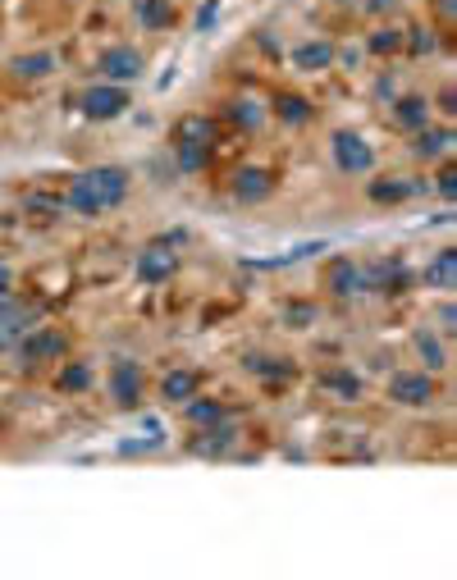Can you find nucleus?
<instances>
[{"instance_id":"nucleus-14","label":"nucleus","mask_w":457,"mask_h":580,"mask_svg":"<svg viewBox=\"0 0 457 580\" xmlns=\"http://www.w3.org/2000/svg\"><path fill=\"white\" fill-rule=\"evenodd\" d=\"M448 146H453V128H430V124L416 128V142H411V151H416L421 161H439Z\"/></svg>"},{"instance_id":"nucleus-8","label":"nucleus","mask_w":457,"mask_h":580,"mask_svg":"<svg viewBox=\"0 0 457 580\" xmlns=\"http://www.w3.org/2000/svg\"><path fill=\"white\" fill-rule=\"evenodd\" d=\"M32 306H23V302H14V297H0V352L5 347H14L23 334H28V325H32Z\"/></svg>"},{"instance_id":"nucleus-10","label":"nucleus","mask_w":457,"mask_h":580,"mask_svg":"<svg viewBox=\"0 0 457 580\" xmlns=\"http://www.w3.org/2000/svg\"><path fill=\"white\" fill-rule=\"evenodd\" d=\"M110 394H114V402H120V407H137V398H142V370L133 361H120V366L110 370Z\"/></svg>"},{"instance_id":"nucleus-5","label":"nucleus","mask_w":457,"mask_h":580,"mask_svg":"<svg viewBox=\"0 0 457 580\" xmlns=\"http://www.w3.org/2000/svg\"><path fill=\"white\" fill-rule=\"evenodd\" d=\"M389 398L403 402V407H426V402H435V379H430V370H403V375H394V379H389Z\"/></svg>"},{"instance_id":"nucleus-28","label":"nucleus","mask_w":457,"mask_h":580,"mask_svg":"<svg viewBox=\"0 0 457 580\" xmlns=\"http://www.w3.org/2000/svg\"><path fill=\"white\" fill-rule=\"evenodd\" d=\"M403 46V32H389V28H379L375 37H370V51L375 55H389V51H398Z\"/></svg>"},{"instance_id":"nucleus-7","label":"nucleus","mask_w":457,"mask_h":580,"mask_svg":"<svg viewBox=\"0 0 457 580\" xmlns=\"http://www.w3.org/2000/svg\"><path fill=\"white\" fill-rule=\"evenodd\" d=\"M325 288L334 297H353V293H366V275H361V265L348 261V256H334L329 269H325Z\"/></svg>"},{"instance_id":"nucleus-20","label":"nucleus","mask_w":457,"mask_h":580,"mask_svg":"<svg viewBox=\"0 0 457 580\" xmlns=\"http://www.w3.org/2000/svg\"><path fill=\"white\" fill-rule=\"evenodd\" d=\"M228 443H234V430H228V425L220 420V425H206V435H202V439H197L193 448H197L202 457H220V452H224Z\"/></svg>"},{"instance_id":"nucleus-29","label":"nucleus","mask_w":457,"mask_h":580,"mask_svg":"<svg viewBox=\"0 0 457 580\" xmlns=\"http://www.w3.org/2000/svg\"><path fill=\"white\" fill-rule=\"evenodd\" d=\"M435 32H426V28H411V55H435Z\"/></svg>"},{"instance_id":"nucleus-11","label":"nucleus","mask_w":457,"mask_h":580,"mask_svg":"<svg viewBox=\"0 0 457 580\" xmlns=\"http://www.w3.org/2000/svg\"><path fill=\"white\" fill-rule=\"evenodd\" d=\"M215 142V124L206 114H183L174 128V146H211Z\"/></svg>"},{"instance_id":"nucleus-23","label":"nucleus","mask_w":457,"mask_h":580,"mask_svg":"<svg viewBox=\"0 0 457 580\" xmlns=\"http://www.w3.org/2000/svg\"><path fill=\"white\" fill-rule=\"evenodd\" d=\"M275 114H279L284 124H307V120H312V105L302 101V96H293V92H284V96L275 101Z\"/></svg>"},{"instance_id":"nucleus-26","label":"nucleus","mask_w":457,"mask_h":580,"mask_svg":"<svg viewBox=\"0 0 457 580\" xmlns=\"http://www.w3.org/2000/svg\"><path fill=\"white\" fill-rule=\"evenodd\" d=\"M320 384H325V389H338L343 398H357V394H361V379H357V375H338V370H329V375H320Z\"/></svg>"},{"instance_id":"nucleus-34","label":"nucleus","mask_w":457,"mask_h":580,"mask_svg":"<svg viewBox=\"0 0 457 580\" xmlns=\"http://www.w3.org/2000/svg\"><path fill=\"white\" fill-rule=\"evenodd\" d=\"M361 5H366L370 14H389V10L398 5V0H361Z\"/></svg>"},{"instance_id":"nucleus-25","label":"nucleus","mask_w":457,"mask_h":580,"mask_svg":"<svg viewBox=\"0 0 457 580\" xmlns=\"http://www.w3.org/2000/svg\"><path fill=\"white\" fill-rule=\"evenodd\" d=\"M51 69H55L51 55H19V60H14V73H19V79H46Z\"/></svg>"},{"instance_id":"nucleus-35","label":"nucleus","mask_w":457,"mask_h":580,"mask_svg":"<svg viewBox=\"0 0 457 580\" xmlns=\"http://www.w3.org/2000/svg\"><path fill=\"white\" fill-rule=\"evenodd\" d=\"M0 297H10V269L0 265Z\"/></svg>"},{"instance_id":"nucleus-22","label":"nucleus","mask_w":457,"mask_h":580,"mask_svg":"<svg viewBox=\"0 0 457 580\" xmlns=\"http://www.w3.org/2000/svg\"><path fill=\"white\" fill-rule=\"evenodd\" d=\"M187 420L206 430V425H220V420H224V407L211 402V398H197V394H193V398H187Z\"/></svg>"},{"instance_id":"nucleus-18","label":"nucleus","mask_w":457,"mask_h":580,"mask_svg":"<svg viewBox=\"0 0 457 580\" xmlns=\"http://www.w3.org/2000/svg\"><path fill=\"white\" fill-rule=\"evenodd\" d=\"M411 183H403V178H375L370 183V202H379V206H398V202H407L411 197Z\"/></svg>"},{"instance_id":"nucleus-6","label":"nucleus","mask_w":457,"mask_h":580,"mask_svg":"<svg viewBox=\"0 0 457 580\" xmlns=\"http://www.w3.org/2000/svg\"><path fill=\"white\" fill-rule=\"evenodd\" d=\"M174 269H179V256L170 252V243H151L137 256V279L142 284H165V279H174Z\"/></svg>"},{"instance_id":"nucleus-24","label":"nucleus","mask_w":457,"mask_h":580,"mask_svg":"<svg viewBox=\"0 0 457 580\" xmlns=\"http://www.w3.org/2000/svg\"><path fill=\"white\" fill-rule=\"evenodd\" d=\"M60 389H64V394H83V389H92V370H87L83 361L64 366V370H60Z\"/></svg>"},{"instance_id":"nucleus-33","label":"nucleus","mask_w":457,"mask_h":580,"mask_svg":"<svg viewBox=\"0 0 457 580\" xmlns=\"http://www.w3.org/2000/svg\"><path fill=\"white\" fill-rule=\"evenodd\" d=\"M453 325H457V311H453V302H444V306H439V329L453 334Z\"/></svg>"},{"instance_id":"nucleus-2","label":"nucleus","mask_w":457,"mask_h":580,"mask_svg":"<svg viewBox=\"0 0 457 580\" xmlns=\"http://www.w3.org/2000/svg\"><path fill=\"white\" fill-rule=\"evenodd\" d=\"M79 110L87 114V120H96V124L120 120V114L129 110V92H124L120 83H96V87H87V92L79 96Z\"/></svg>"},{"instance_id":"nucleus-13","label":"nucleus","mask_w":457,"mask_h":580,"mask_svg":"<svg viewBox=\"0 0 457 580\" xmlns=\"http://www.w3.org/2000/svg\"><path fill=\"white\" fill-rule=\"evenodd\" d=\"M270 187H275V178L252 165V170H238V178H234V197H238V202H265V197H270Z\"/></svg>"},{"instance_id":"nucleus-4","label":"nucleus","mask_w":457,"mask_h":580,"mask_svg":"<svg viewBox=\"0 0 457 580\" xmlns=\"http://www.w3.org/2000/svg\"><path fill=\"white\" fill-rule=\"evenodd\" d=\"M96 69H101V79L105 83H133V79H142V51H133V46H105L101 51V60H96Z\"/></svg>"},{"instance_id":"nucleus-21","label":"nucleus","mask_w":457,"mask_h":580,"mask_svg":"<svg viewBox=\"0 0 457 580\" xmlns=\"http://www.w3.org/2000/svg\"><path fill=\"white\" fill-rule=\"evenodd\" d=\"M416 352H421V361H426L430 370H444V366H448L444 343H439V334H430V329H421V334H416Z\"/></svg>"},{"instance_id":"nucleus-15","label":"nucleus","mask_w":457,"mask_h":580,"mask_svg":"<svg viewBox=\"0 0 457 580\" xmlns=\"http://www.w3.org/2000/svg\"><path fill=\"white\" fill-rule=\"evenodd\" d=\"M426 284L439 288V293H448V288L457 284V252H453V247H444V252L426 265Z\"/></svg>"},{"instance_id":"nucleus-1","label":"nucleus","mask_w":457,"mask_h":580,"mask_svg":"<svg viewBox=\"0 0 457 580\" xmlns=\"http://www.w3.org/2000/svg\"><path fill=\"white\" fill-rule=\"evenodd\" d=\"M129 197V170L120 165H101V170H87L69 183L64 192V206L79 211V215H101V211H114Z\"/></svg>"},{"instance_id":"nucleus-9","label":"nucleus","mask_w":457,"mask_h":580,"mask_svg":"<svg viewBox=\"0 0 457 580\" xmlns=\"http://www.w3.org/2000/svg\"><path fill=\"white\" fill-rule=\"evenodd\" d=\"M19 357H23L28 366H37V361H51V357H64V334H55V329L23 334V338H19Z\"/></svg>"},{"instance_id":"nucleus-30","label":"nucleus","mask_w":457,"mask_h":580,"mask_svg":"<svg viewBox=\"0 0 457 580\" xmlns=\"http://www.w3.org/2000/svg\"><path fill=\"white\" fill-rule=\"evenodd\" d=\"M435 187H439V197H444V202H453V197H457V170H453V165H444V170H439V178H435Z\"/></svg>"},{"instance_id":"nucleus-16","label":"nucleus","mask_w":457,"mask_h":580,"mask_svg":"<svg viewBox=\"0 0 457 580\" xmlns=\"http://www.w3.org/2000/svg\"><path fill=\"white\" fill-rule=\"evenodd\" d=\"M293 64L307 69V73L329 69V64H334V46H329V42H302V46L293 51Z\"/></svg>"},{"instance_id":"nucleus-31","label":"nucleus","mask_w":457,"mask_h":580,"mask_svg":"<svg viewBox=\"0 0 457 580\" xmlns=\"http://www.w3.org/2000/svg\"><path fill=\"white\" fill-rule=\"evenodd\" d=\"M234 120H238V124H247V128H256V124H261V110H256V101H238V105H234Z\"/></svg>"},{"instance_id":"nucleus-3","label":"nucleus","mask_w":457,"mask_h":580,"mask_svg":"<svg viewBox=\"0 0 457 580\" xmlns=\"http://www.w3.org/2000/svg\"><path fill=\"white\" fill-rule=\"evenodd\" d=\"M329 146H334V165H338L343 174H366V170L375 165L370 142H366L361 133H353V128H338Z\"/></svg>"},{"instance_id":"nucleus-36","label":"nucleus","mask_w":457,"mask_h":580,"mask_svg":"<svg viewBox=\"0 0 457 580\" xmlns=\"http://www.w3.org/2000/svg\"><path fill=\"white\" fill-rule=\"evenodd\" d=\"M439 14H444V19H453V14H457V5H453V0H439Z\"/></svg>"},{"instance_id":"nucleus-19","label":"nucleus","mask_w":457,"mask_h":580,"mask_svg":"<svg viewBox=\"0 0 457 580\" xmlns=\"http://www.w3.org/2000/svg\"><path fill=\"white\" fill-rule=\"evenodd\" d=\"M170 19H174V5H170V0H137V23H142V28L156 32V28H165Z\"/></svg>"},{"instance_id":"nucleus-17","label":"nucleus","mask_w":457,"mask_h":580,"mask_svg":"<svg viewBox=\"0 0 457 580\" xmlns=\"http://www.w3.org/2000/svg\"><path fill=\"white\" fill-rule=\"evenodd\" d=\"M197 370H170L165 375V384H161V394L170 398V402H187V398H193L197 394Z\"/></svg>"},{"instance_id":"nucleus-12","label":"nucleus","mask_w":457,"mask_h":580,"mask_svg":"<svg viewBox=\"0 0 457 580\" xmlns=\"http://www.w3.org/2000/svg\"><path fill=\"white\" fill-rule=\"evenodd\" d=\"M394 124L416 133V128H426L430 124V101L426 96H398L394 101Z\"/></svg>"},{"instance_id":"nucleus-32","label":"nucleus","mask_w":457,"mask_h":580,"mask_svg":"<svg viewBox=\"0 0 457 580\" xmlns=\"http://www.w3.org/2000/svg\"><path fill=\"white\" fill-rule=\"evenodd\" d=\"M215 14H220V0H206V5H202V10H197V28H202V32H206V28H211V23H215Z\"/></svg>"},{"instance_id":"nucleus-27","label":"nucleus","mask_w":457,"mask_h":580,"mask_svg":"<svg viewBox=\"0 0 457 580\" xmlns=\"http://www.w3.org/2000/svg\"><path fill=\"white\" fill-rule=\"evenodd\" d=\"M206 161H211V146H179V170L197 174Z\"/></svg>"}]
</instances>
